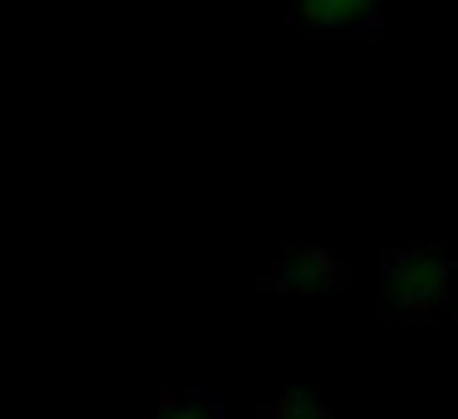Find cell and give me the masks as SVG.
<instances>
[{
    "label": "cell",
    "instance_id": "1",
    "mask_svg": "<svg viewBox=\"0 0 458 419\" xmlns=\"http://www.w3.org/2000/svg\"><path fill=\"white\" fill-rule=\"evenodd\" d=\"M379 281L394 311H434L454 291V261L428 247H394L379 267Z\"/></svg>",
    "mask_w": 458,
    "mask_h": 419
},
{
    "label": "cell",
    "instance_id": "2",
    "mask_svg": "<svg viewBox=\"0 0 458 419\" xmlns=\"http://www.w3.org/2000/svg\"><path fill=\"white\" fill-rule=\"evenodd\" d=\"M385 0H296V21L310 30H375Z\"/></svg>",
    "mask_w": 458,
    "mask_h": 419
},
{
    "label": "cell",
    "instance_id": "3",
    "mask_svg": "<svg viewBox=\"0 0 458 419\" xmlns=\"http://www.w3.org/2000/svg\"><path fill=\"white\" fill-rule=\"evenodd\" d=\"M340 271V261L330 257L326 247H310V252H291L276 271H271V286H286V291H320L330 286Z\"/></svg>",
    "mask_w": 458,
    "mask_h": 419
},
{
    "label": "cell",
    "instance_id": "4",
    "mask_svg": "<svg viewBox=\"0 0 458 419\" xmlns=\"http://www.w3.org/2000/svg\"><path fill=\"white\" fill-rule=\"evenodd\" d=\"M158 419H222V399L208 389H192V395H173L163 399Z\"/></svg>",
    "mask_w": 458,
    "mask_h": 419
},
{
    "label": "cell",
    "instance_id": "5",
    "mask_svg": "<svg viewBox=\"0 0 458 419\" xmlns=\"http://www.w3.org/2000/svg\"><path fill=\"white\" fill-rule=\"evenodd\" d=\"M276 419H340V415L326 409L316 395H306V389H286V395L276 399Z\"/></svg>",
    "mask_w": 458,
    "mask_h": 419
}]
</instances>
